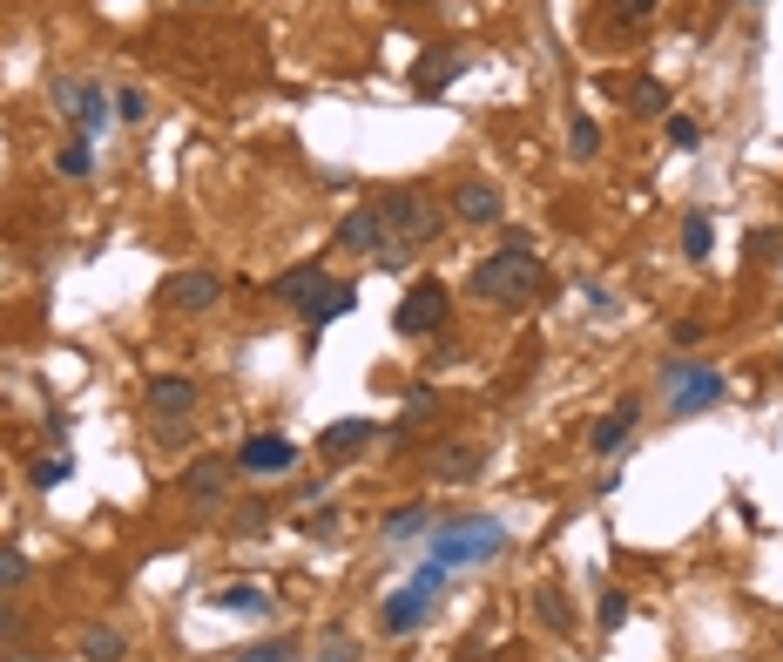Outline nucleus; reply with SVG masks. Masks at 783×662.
Returning <instances> with one entry per match:
<instances>
[{
    "label": "nucleus",
    "mask_w": 783,
    "mask_h": 662,
    "mask_svg": "<svg viewBox=\"0 0 783 662\" xmlns=\"http://www.w3.org/2000/svg\"><path fill=\"white\" fill-rule=\"evenodd\" d=\"M466 291H473L480 304H534V298L548 291V264H541L534 251H513V243H500L493 258L473 264Z\"/></svg>",
    "instance_id": "obj_1"
},
{
    "label": "nucleus",
    "mask_w": 783,
    "mask_h": 662,
    "mask_svg": "<svg viewBox=\"0 0 783 662\" xmlns=\"http://www.w3.org/2000/svg\"><path fill=\"white\" fill-rule=\"evenodd\" d=\"M379 223H385V243H412V251H425L432 237L446 230V203L419 190V183H399V190H379Z\"/></svg>",
    "instance_id": "obj_2"
},
{
    "label": "nucleus",
    "mask_w": 783,
    "mask_h": 662,
    "mask_svg": "<svg viewBox=\"0 0 783 662\" xmlns=\"http://www.w3.org/2000/svg\"><path fill=\"white\" fill-rule=\"evenodd\" d=\"M500 548H506V528H500L493 514H453V521L432 528V561H440L446 574L466 568V561H486V554H500Z\"/></svg>",
    "instance_id": "obj_3"
},
{
    "label": "nucleus",
    "mask_w": 783,
    "mask_h": 662,
    "mask_svg": "<svg viewBox=\"0 0 783 662\" xmlns=\"http://www.w3.org/2000/svg\"><path fill=\"white\" fill-rule=\"evenodd\" d=\"M446 318H453V291L432 284V278H419V284L399 298L392 331H399V339H432V331H446Z\"/></svg>",
    "instance_id": "obj_4"
},
{
    "label": "nucleus",
    "mask_w": 783,
    "mask_h": 662,
    "mask_svg": "<svg viewBox=\"0 0 783 662\" xmlns=\"http://www.w3.org/2000/svg\"><path fill=\"white\" fill-rule=\"evenodd\" d=\"M662 385H669V420H689V412H703V405H716L723 399V372L716 365H662Z\"/></svg>",
    "instance_id": "obj_5"
},
{
    "label": "nucleus",
    "mask_w": 783,
    "mask_h": 662,
    "mask_svg": "<svg viewBox=\"0 0 783 662\" xmlns=\"http://www.w3.org/2000/svg\"><path fill=\"white\" fill-rule=\"evenodd\" d=\"M177 493H183V508H190L197 521H210V514L230 501V460H223V453H203V460H190V473L177 480Z\"/></svg>",
    "instance_id": "obj_6"
},
{
    "label": "nucleus",
    "mask_w": 783,
    "mask_h": 662,
    "mask_svg": "<svg viewBox=\"0 0 783 662\" xmlns=\"http://www.w3.org/2000/svg\"><path fill=\"white\" fill-rule=\"evenodd\" d=\"M142 399H149V412H155L162 427H169V420H190V412H197V379H183V372H155Z\"/></svg>",
    "instance_id": "obj_7"
},
{
    "label": "nucleus",
    "mask_w": 783,
    "mask_h": 662,
    "mask_svg": "<svg viewBox=\"0 0 783 662\" xmlns=\"http://www.w3.org/2000/svg\"><path fill=\"white\" fill-rule=\"evenodd\" d=\"M237 467L271 480V473H291V467H298V447H291L284 433H250V440L237 447Z\"/></svg>",
    "instance_id": "obj_8"
},
{
    "label": "nucleus",
    "mask_w": 783,
    "mask_h": 662,
    "mask_svg": "<svg viewBox=\"0 0 783 662\" xmlns=\"http://www.w3.org/2000/svg\"><path fill=\"white\" fill-rule=\"evenodd\" d=\"M446 217H453V223H500V190L480 183V177H460V183L446 190Z\"/></svg>",
    "instance_id": "obj_9"
},
{
    "label": "nucleus",
    "mask_w": 783,
    "mask_h": 662,
    "mask_svg": "<svg viewBox=\"0 0 783 662\" xmlns=\"http://www.w3.org/2000/svg\"><path fill=\"white\" fill-rule=\"evenodd\" d=\"M217 298H223V278L217 271H177V278L162 284V304L169 311H210Z\"/></svg>",
    "instance_id": "obj_10"
},
{
    "label": "nucleus",
    "mask_w": 783,
    "mask_h": 662,
    "mask_svg": "<svg viewBox=\"0 0 783 662\" xmlns=\"http://www.w3.org/2000/svg\"><path fill=\"white\" fill-rule=\"evenodd\" d=\"M338 251H352V258H379V251H385V223H379L372 203L338 217Z\"/></svg>",
    "instance_id": "obj_11"
},
{
    "label": "nucleus",
    "mask_w": 783,
    "mask_h": 662,
    "mask_svg": "<svg viewBox=\"0 0 783 662\" xmlns=\"http://www.w3.org/2000/svg\"><path fill=\"white\" fill-rule=\"evenodd\" d=\"M642 420V399H615V412H601V420H594V433H588V447L608 460V453H622L629 447V427Z\"/></svg>",
    "instance_id": "obj_12"
},
{
    "label": "nucleus",
    "mask_w": 783,
    "mask_h": 662,
    "mask_svg": "<svg viewBox=\"0 0 783 662\" xmlns=\"http://www.w3.org/2000/svg\"><path fill=\"white\" fill-rule=\"evenodd\" d=\"M372 433H379L372 420H331V427L318 433V453H324V460L338 467V460H352V453H365V440H372Z\"/></svg>",
    "instance_id": "obj_13"
},
{
    "label": "nucleus",
    "mask_w": 783,
    "mask_h": 662,
    "mask_svg": "<svg viewBox=\"0 0 783 662\" xmlns=\"http://www.w3.org/2000/svg\"><path fill=\"white\" fill-rule=\"evenodd\" d=\"M109 116H116V102L96 89V81H81V102H74V129H81V142H96V136L109 129Z\"/></svg>",
    "instance_id": "obj_14"
},
{
    "label": "nucleus",
    "mask_w": 783,
    "mask_h": 662,
    "mask_svg": "<svg viewBox=\"0 0 783 662\" xmlns=\"http://www.w3.org/2000/svg\"><path fill=\"white\" fill-rule=\"evenodd\" d=\"M352 304H359V291H352V284H338V278H331V284H324V291H318V298L304 304V324H311V331H324L331 318H344V311H352Z\"/></svg>",
    "instance_id": "obj_15"
},
{
    "label": "nucleus",
    "mask_w": 783,
    "mask_h": 662,
    "mask_svg": "<svg viewBox=\"0 0 783 662\" xmlns=\"http://www.w3.org/2000/svg\"><path fill=\"white\" fill-rule=\"evenodd\" d=\"M453 74H460V48H432V54L419 61V74H412V89H419V96H440Z\"/></svg>",
    "instance_id": "obj_16"
},
{
    "label": "nucleus",
    "mask_w": 783,
    "mask_h": 662,
    "mask_svg": "<svg viewBox=\"0 0 783 662\" xmlns=\"http://www.w3.org/2000/svg\"><path fill=\"white\" fill-rule=\"evenodd\" d=\"M379 622H385V635H412V629L425 622V589H399Z\"/></svg>",
    "instance_id": "obj_17"
},
{
    "label": "nucleus",
    "mask_w": 783,
    "mask_h": 662,
    "mask_svg": "<svg viewBox=\"0 0 783 662\" xmlns=\"http://www.w3.org/2000/svg\"><path fill=\"white\" fill-rule=\"evenodd\" d=\"M324 284H331V278H324V271H318V264H298V271H284V278H278V284H271V291H278V298H284V304H298V311H304V304H311V298H318V291H324Z\"/></svg>",
    "instance_id": "obj_18"
},
{
    "label": "nucleus",
    "mask_w": 783,
    "mask_h": 662,
    "mask_svg": "<svg viewBox=\"0 0 783 662\" xmlns=\"http://www.w3.org/2000/svg\"><path fill=\"white\" fill-rule=\"evenodd\" d=\"M217 609H230V615H271V589H257V582H223V589H217Z\"/></svg>",
    "instance_id": "obj_19"
},
{
    "label": "nucleus",
    "mask_w": 783,
    "mask_h": 662,
    "mask_svg": "<svg viewBox=\"0 0 783 662\" xmlns=\"http://www.w3.org/2000/svg\"><path fill=\"white\" fill-rule=\"evenodd\" d=\"M81 655H89V662H122V655H129V642H122L109 622H96V629H81Z\"/></svg>",
    "instance_id": "obj_20"
},
{
    "label": "nucleus",
    "mask_w": 783,
    "mask_h": 662,
    "mask_svg": "<svg viewBox=\"0 0 783 662\" xmlns=\"http://www.w3.org/2000/svg\"><path fill=\"white\" fill-rule=\"evenodd\" d=\"M432 473H446V480H473V473H480V453H473V447H432Z\"/></svg>",
    "instance_id": "obj_21"
},
{
    "label": "nucleus",
    "mask_w": 783,
    "mask_h": 662,
    "mask_svg": "<svg viewBox=\"0 0 783 662\" xmlns=\"http://www.w3.org/2000/svg\"><path fill=\"white\" fill-rule=\"evenodd\" d=\"M534 615H541V622H548L554 635H568V629H574V609H568V595H561L554 582H548V589L534 595Z\"/></svg>",
    "instance_id": "obj_22"
},
{
    "label": "nucleus",
    "mask_w": 783,
    "mask_h": 662,
    "mask_svg": "<svg viewBox=\"0 0 783 662\" xmlns=\"http://www.w3.org/2000/svg\"><path fill=\"white\" fill-rule=\"evenodd\" d=\"M682 258H689V264H703V258H710V217H703V210L682 217Z\"/></svg>",
    "instance_id": "obj_23"
},
{
    "label": "nucleus",
    "mask_w": 783,
    "mask_h": 662,
    "mask_svg": "<svg viewBox=\"0 0 783 662\" xmlns=\"http://www.w3.org/2000/svg\"><path fill=\"white\" fill-rule=\"evenodd\" d=\"M629 109H635V116H662V109H669V89H662V81H635V89H629Z\"/></svg>",
    "instance_id": "obj_24"
},
{
    "label": "nucleus",
    "mask_w": 783,
    "mask_h": 662,
    "mask_svg": "<svg viewBox=\"0 0 783 662\" xmlns=\"http://www.w3.org/2000/svg\"><path fill=\"white\" fill-rule=\"evenodd\" d=\"M568 149H574L581 162L601 149V129H594V116H574V122H568Z\"/></svg>",
    "instance_id": "obj_25"
},
{
    "label": "nucleus",
    "mask_w": 783,
    "mask_h": 662,
    "mask_svg": "<svg viewBox=\"0 0 783 662\" xmlns=\"http://www.w3.org/2000/svg\"><path fill=\"white\" fill-rule=\"evenodd\" d=\"M264 521H271V508H264V501H243V508L230 514V534H243V541H250V534H264Z\"/></svg>",
    "instance_id": "obj_26"
},
{
    "label": "nucleus",
    "mask_w": 783,
    "mask_h": 662,
    "mask_svg": "<svg viewBox=\"0 0 783 662\" xmlns=\"http://www.w3.org/2000/svg\"><path fill=\"white\" fill-rule=\"evenodd\" d=\"M425 528V508H399V514H385V541H412Z\"/></svg>",
    "instance_id": "obj_27"
},
{
    "label": "nucleus",
    "mask_w": 783,
    "mask_h": 662,
    "mask_svg": "<svg viewBox=\"0 0 783 662\" xmlns=\"http://www.w3.org/2000/svg\"><path fill=\"white\" fill-rule=\"evenodd\" d=\"M89 162H96V156H89V142L74 136V142H68V149L54 156V170H61V177H89Z\"/></svg>",
    "instance_id": "obj_28"
},
{
    "label": "nucleus",
    "mask_w": 783,
    "mask_h": 662,
    "mask_svg": "<svg viewBox=\"0 0 783 662\" xmlns=\"http://www.w3.org/2000/svg\"><path fill=\"white\" fill-rule=\"evenodd\" d=\"M28 568H34V561H28L21 548H0V589H21V582H28Z\"/></svg>",
    "instance_id": "obj_29"
},
{
    "label": "nucleus",
    "mask_w": 783,
    "mask_h": 662,
    "mask_svg": "<svg viewBox=\"0 0 783 662\" xmlns=\"http://www.w3.org/2000/svg\"><path fill=\"white\" fill-rule=\"evenodd\" d=\"M594 615H601V629H622V622H629V595H622V589H601V609H594Z\"/></svg>",
    "instance_id": "obj_30"
},
{
    "label": "nucleus",
    "mask_w": 783,
    "mask_h": 662,
    "mask_svg": "<svg viewBox=\"0 0 783 662\" xmlns=\"http://www.w3.org/2000/svg\"><path fill=\"white\" fill-rule=\"evenodd\" d=\"M608 8H615V21H622V28H642V21L662 8V0H608Z\"/></svg>",
    "instance_id": "obj_31"
},
{
    "label": "nucleus",
    "mask_w": 783,
    "mask_h": 662,
    "mask_svg": "<svg viewBox=\"0 0 783 662\" xmlns=\"http://www.w3.org/2000/svg\"><path fill=\"white\" fill-rule=\"evenodd\" d=\"M318 662H359V642L352 635H324L318 642Z\"/></svg>",
    "instance_id": "obj_32"
},
{
    "label": "nucleus",
    "mask_w": 783,
    "mask_h": 662,
    "mask_svg": "<svg viewBox=\"0 0 783 662\" xmlns=\"http://www.w3.org/2000/svg\"><path fill=\"white\" fill-rule=\"evenodd\" d=\"M412 258H419V251H412V243H385V251H379V258H372V264H379V271H385V278H392V271H405V264H412Z\"/></svg>",
    "instance_id": "obj_33"
},
{
    "label": "nucleus",
    "mask_w": 783,
    "mask_h": 662,
    "mask_svg": "<svg viewBox=\"0 0 783 662\" xmlns=\"http://www.w3.org/2000/svg\"><path fill=\"white\" fill-rule=\"evenodd\" d=\"M298 649L291 642H257V649H243V662H291Z\"/></svg>",
    "instance_id": "obj_34"
},
{
    "label": "nucleus",
    "mask_w": 783,
    "mask_h": 662,
    "mask_svg": "<svg viewBox=\"0 0 783 662\" xmlns=\"http://www.w3.org/2000/svg\"><path fill=\"white\" fill-rule=\"evenodd\" d=\"M116 116H122V122H142V116H149L142 89H122V96H116Z\"/></svg>",
    "instance_id": "obj_35"
},
{
    "label": "nucleus",
    "mask_w": 783,
    "mask_h": 662,
    "mask_svg": "<svg viewBox=\"0 0 783 662\" xmlns=\"http://www.w3.org/2000/svg\"><path fill=\"white\" fill-rule=\"evenodd\" d=\"M21 635H28V615L0 602V642H21Z\"/></svg>",
    "instance_id": "obj_36"
},
{
    "label": "nucleus",
    "mask_w": 783,
    "mask_h": 662,
    "mask_svg": "<svg viewBox=\"0 0 783 662\" xmlns=\"http://www.w3.org/2000/svg\"><path fill=\"white\" fill-rule=\"evenodd\" d=\"M669 142H675V149H695V142H703V129H695L689 116H675V122H669Z\"/></svg>",
    "instance_id": "obj_37"
},
{
    "label": "nucleus",
    "mask_w": 783,
    "mask_h": 662,
    "mask_svg": "<svg viewBox=\"0 0 783 662\" xmlns=\"http://www.w3.org/2000/svg\"><path fill=\"white\" fill-rule=\"evenodd\" d=\"M61 480H68V460H41L34 467V487H61Z\"/></svg>",
    "instance_id": "obj_38"
},
{
    "label": "nucleus",
    "mask_w": 783,
    "mask_h": 662,
    "mask_svg": "<svg viewBox=\"0 0 783 662\" xmlns=\"http://www.w3.org/2000/svg\"><path fill=\"white\" fill-rule=\"evenodd\" d=\"M304 528H311V534H338V508H318V514H311Z\"/></svg>",
    "instance_id": "obj_39"
},
{
    "label": "nucleus",
    "mask_w": 783,
    "mask_h": 662,
    "mask_svg": "<svg viewBox=\"0 0 783 662\" xmlns=\"http://www.w3.org/2000/svg\"><path fill=\"white\" fill-rule=\"evenodd\" d=\"M8 662H41V655H34V649H21V655H8Z\"/></svg>",
    "instance_id": "obj_40"
},
{
    "label": "nucleus",
    "mask_w": 783,
    "mask_h": 662,
    "mask_svg": "<svg viewBox=\"0 0 783 662\" xmlns=\"http://www.w3.org/2000/svg\"><path fill=\"white\" fill-rule=\"evenodd\" d=\"M190 8H203V0H190Z\"/></svg>",
    "instance_id": "obj_41"
},
{
    "label": "nucleus",
    "mask_w": 783,
    "mask_h": 662,
    "mask_svg": "<svg viewBox=\"0 0 783 662\" xmlns=\"http://www.w3.org/2000/svg\"><path fill=\"white\" fill-rule=\"evenodd\" d=\"M460 662H466V655H460Z\"/></svg>",
    "instance_id": "obj_42"
}]
</instances>
